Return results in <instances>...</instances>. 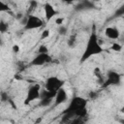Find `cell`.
Masks as SVG:
<instances>
[{"label": "cell", "instance_id": "obj_1", "mask_svg": "<svg viewBox=\"0 0 124 124\" xmlns=\"http://www.w3.org/2000/svg\"><path fill=\"white\" fill-rule=\"evenodd\" d=\"M87 100L84 99L81 96H75L70 101V104L66 108V109L63 111L65 120H68L71 116H77L78 118H81L86 115L87 109Z\"/></svg>", "mask_w": 124, "mask_h": 124}, {"label": "cell", "instance_id": "obj_19", "mask_svg": "<svg viewBox=\"0 0 124 124\" xmlns=\"http://www.w3.org/2000/svg\"><path fill=\"white\" fill-rule=\"evenodd\" d=\"M7 30H8V24L5 23V22L2 20L1 23H0V31H1V33L3 34V33H5Z\"/></svg>", "mask_w": 124, "mask_h": 124}, {"label": "cell", "instance_id": "obj_16", "mask_svg": "<svg viewBox=\"0 0 124 124\" xmlns=\"http://www.w3.org/2000/svg\"><path fill=\"white\" fill-rule=\"evenodd\" d=\"M49 34H50V31L48 29H45L44 31H42L41 33V40H45V39H47L49 37Z\"/></svg>", "mask_w": 124, "mask_h": 124}, {"label": "cell", "instance_id": "obj_21", "mask_svg": "<svg viewBox=\"0 0 124 124\" xmlns=\"http://www.w3.org/2000/svg\"><path fill=\"white\" fill-rule=\"evenodd\" d=\"M12 50H13V52H15V53H18L19 50H20V46H19L18 45L15 44V45H13V46H12Z\"/></svg>", "mask_w": 124, "mask_h": 124}, {"label": "cell", "instance_id": "obj_15", "mask_svg": "<svg viewBox=\"0 0 124 124\" xmlns=\"http://www.w3.org/2000/svg\"><path fill=\"white\" fill-rule=\"evenodd\" d=\"M124 16V4L121 5L115 12V16Z\"/></svg>", "mask_w": 124, "mask_h": 124}, {"label": "cell", "instance_id": "obj_3", "mask_svg": "<svg viewBox=\"0 0 124 124\" xmlns=\"http://www.w3.org/2000/svg\"><path fill=\"white\" fill-rule=\"evenodd\" d=\"M64 80L58 77H49L45 82V89L51 92H57L59 89L63 88Z\"/></svg>", "mask_w": 124, "mask_h": 124}, {"label": "cell", "instance_id": "obj_2", "mask_svg": "<svg viewBox=\"0 0 124 124\" xmlns=\"http://www.w3.org/2000/svg\"><path fill=\"white\" fill-rule=\"evenodd\" d=\"M103 51H104V48H103V46H101V44L99 42V38H98L97 33L95 31H92L88 40H87L84 50L81 54L80 63L85 62L86 60L90 59L92 56L101 54Z\"/></svg>", "mask_w": 124, "mask_h": 124}, {"label": "cell", "instance_id": "obj_20", "mask_svg": "<svg viewBox=\"0 0 124 124\" xmlns=\"http://www.w3.org/2000/svg\"><path fill=\"white\" fill-rule=\"evenodd\" d=\"M58 33H59L60 35H65V34L67 33V27L64 26V25L59 26V28H58Z\"/></svg>", "mask_w": 124, "mask_h": 124}, {"label": "cell", "instance_id": "obj_7", "mask_svg": "<svg viewBox=\"0 0 124 124\" xmlns=\"http://www.w3.org/2000/svg\"><path fill=\"white\" fill-rule=\"evenodd\" d=\"M51 61V57L48 53L46 54H36V56L31 60L30 64L32 66H43L46 63H48Z\"/></svg>", "mask_w": 124, "mask_h": 124}, {"label": "cell", "instance_id": "obj_13", "mask_svg": "<svg viewBox=\"0 0 124 124\" xmlns=\"http://www.w3.org/2000/svg\"><path fill=\"white\" fill-rule=\"evenodd\" d=\"M48 53V47L46 45H41L39 47H38V50H37V54H46Z\"/></svg>", "mask_w": 124, "mask_h": 124}, {"label": "cell", "instance_id": "obj_14", "mask_svg": "<svg viewBox=\"0 0 124 124\" xmlns=\"http://www.w3.org/2000/svg\"><path fill=\"white\" fill-rule=\"evenodd\" d=\"M110 49L115 51V52H120L122 50V46L119 43H113L111 45V46H110Z\"/></svg>", "mask_w": 124, "mask_h": 124}, {"label": "cell", "instance_id": "obj_10", "mask_svg": "<svg viewBox=\"0 0 124 124\" xmlns=\"http://www.w3.org/2000/svg\"><path fill=\"white\" fill-rule=\"evenodd\" d=\"M105 36L110 40H117L120 37V31L117 27L108 26L105 29Z\"/></svg>", "mask_w": 124, "mask_h": 124}, {"label": "cell", "instance_id": "obj_18", "mask_svg": "<svg viewBox=\"0 0 124 124\" xmlns=\"http://www.w3.org/2000/svg\"><path fill=\"white\" fill-rule=\"evenodd\" d=\"M64 17H62V16H56L55 17V24L56 25H58V26H62L63 25V23H64Z\"/></svg>", "mask_w": 124, "mask_h": 124}, {"label": "cell", "instance_id": "obj_5", "mask_svg": "<svg viewBox=\"0 0 124 124\" xmlns=\"http://www.w3.org/2000/svg\"><path fill=\"white\" fill-rule=\"evenodd\" d=\"M44 25V20L37 16L30 15L24 23V29L25 30H35L38 28H41Z\"/></svg>", "mask_w": 124, "mask_h": 124}, {"label": "cell", "instance_id": "obj_12", "mask_svg": "<svg viewBox=\"0 0 124 124\" xmlns=\"http://www.w3.org/2000/svg\"><path fill=\"white\" fill-rule=\"evenodd\" d=\"M53 100H54V99H52V98L42 97V98H40V100H39V106H40V107H43V108L49 107V106L53 103Z\"/></svg>", "mask_w": 124, "mask_h": 124}, {"label": "cell", "instance_id": "obj_22", "mask_svg": "<svg viewBox=\"0 0 124 124\" xmlns=\"http://www.w3.org/2000/svg\"><path fill=\"white\" fill-rule=\"evenodd\" d=\"M42 121V117H40V118H38L37 120H36V122H35V124H38V123H40Z\"/></svg>", "mask_w": 124, "mask_h": 124}, {"label": "cell", "instance_id": "obj_6", "mask_svg": "<svg viewBox=\"0 0 124 124\" xmlns=\"http://www.w3.org/2000/svg\"><path fill=\"white\" fill-rule=\"evenodd\" d=\"M120 83H121V75L114 70H109L103 84L104 86H110V85L116 86L119 85Z\"/></svg>", "mask_w": 124, "mask_h": 124}, {"label": "cell", "instance_id": "obj_17", "mask_svg": "<svg viewBox=\"0 0 124 124\" xmlns=\"http://www.w3.org/2000/svg\"><path fill=\"white\" fill-rule=\"evenodd\" d=\"M76 42H77V40H76V36H75V35L71 36L70 39H69V41H68V45H69V46L74 47L75 45H76Z\"/></svg>", "mask_w": 124, "mask_h": 124}, {"label": "cell", "instance_id": "obj_9", "mask_svg": "<svg viewBox=\"0 0 124 124\" xmlns=\"http://www.w3.org/2000/svg\"><path fill=\"white\" fill-rule=\"evenodd\" d=\"M67 100H68V93L64 88H61L56 92V95H55V98L53 101V105L55 107H58L62 104H64Z\"/></svg>", "mask_w": 124, "mask_h": 124}, {"label": "cell", "instance_id": "obj_11", "mask_svg": "<svg viewBox=\"0 0 124 124\" xmlns=\"http://www.w3.org/2000/svg\"><path fill=\"white\" fill-rule=\"evenodd\" d=\"M92 8H94V5H93L92 2H90V1H82V2H80V3H78L77 5L76 10L82 11V10H87V9H92Z\"/></svg>", "mask_w": 124, "mask_h": 124}, {"label": "cell", "instance_id": "obj_8", "mask_svg": "<svg viewBox=\"0 0 124 124\" xmlns=\"http://www.w3.org/2000/svg\"><path fill=\"white\" fill-rule=\"evenodd\" d=\"M58 15V12L56 9L50 4V3H46L44 6V16L46 21H50L53 17H56Z\"/></svg>", "mask_w": 124, "mask_h": 124}, {"label": "cell", "instance_id": "obj_23", "mask_svg": "<svg viewBox=\"0 0 124 124\" xmlns=\"http://www.w3.org/2000/svg\"><path fill=\"white\" fill-rule=\"evenodd\" d=\"M121 112H124V106H123V108H122V109H121Z\"/></svg>", "mask_w": 124, "mask_h": 124}, {"label": "cell", "instance_id": "obj_4", "mask_svg": "<svg viewBox=\"0 0 124 124\" xmlns=\"http://www.w3.org/2000/svg\"><path fill=\"white\" fill-rule=\"evenodd\" d=\"M40 98H41V86L39 84H33L27 90V93L24 99V105L27 106L33 101L40 100Z\"/></svg>", "mask_w": 124, "mask_h": 124}]
</instances>
